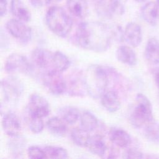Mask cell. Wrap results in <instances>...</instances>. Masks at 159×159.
Wrapping results in <instances>:
<instances>
[{
	"label": "cell",
	"mask_w": 159,
	"mask_h": 159,
	"mask_svg": "<svg viewBox=\"0 0 159 159\" xmlns=\"http://www.w3.org/2000/svg\"><path fill=\"white\" fill-rule=\"evenodd\" d=\"M66 124L60 117H52L47 121L46 125L51 134L56 136L63 137L67 131Z\"/></svg>",
	"instance_id": "603a6c76"
},
{
	"label": "cell",
	"mask_w": 159,
	"mask_h": 159,
	"mask_svg": "<svg viewBox=\"0 0 159 159\" xmlns=\"http://www.w3.org/2000/svg\"><path fill=\"white\" fill-rule=\"evenodd\" d=\"M155 80L156 81V83L158 86V87L159 88V68L157 70L155 75Z\"/></svg>",
	"instance_id": "8d00e7d4"
},
{
	"label": "cell",
	"mask_w": 159,
	"mask_h": 159,
	"mask_svg": "<svg viewBox=\"0 0 159 159\" xmlns=\"http://www.w3.org/2000/svg\"><path fill=\"white\" fill-rule=\"evenodd\" d=\"M66 7L73 16L79 18H84L88 13V5L86 0H66Z\"/></svg>",
	"instance_id": "44dd1931"
},
{
	"label": "cell",
	"mask_w": 159,
	"mask_h": 159,
	"mask_svg": "<svg viewBox=\"0 0 159 159\" xmlns=\"http://www.w3.org/2000/svg\"><path fill=\"white\" fill-rule=\"evenodd\" d=\"M117 60L123 64L128 66H134L137 61V55L130 46L120 45L116 50Z\"/></svg>",
	"instance_id": "ffe728a7"
},
{
	"label": "cell",
	"mask_w": 159,
	"mask_h": 159,
	"mask_svg": "<svg viewBox=\"0 0 159 159\" xmlns=\"http://www.w3.org/2000/svg\"><path fill=\"white\" fill-rule=\"evenodd\" d=\"M70 62L68 58L60 51L53 52L52 68L63 73L70 66Z\"/></svg>",
	"instance_id": "4316f807"
},
{
	"label": "cell",
	"mask_w": 159,
	"mask_h": 159,
	"mask_svg": "<svg viewBox=\"0 0 159 159\" xmlns=\"http://www.w3.org/2000/svg\"><path fill=\"white\" fill-rule=\"evenodd\" d=\"M86 147L93 155L100 157H104L108 149L104 139L99 134L91 136Z\"/></svg>",
	"instance_id": "d6986e66"
},
{
	"label": "cell",
	"mask_w": 159,
	"mask_h": 159,
	"mask_svg": "<svg viewBox=\"0 0 159 159\" xmlns=\"http://www.w3.org/2000/svg\"><path fill=\"white\" fill-rule=\"evenodd\" d=\"M145 57L152 65L159 64V42L155 37L150 38L145 48Z\"/></svg>",
	"instance_id": "7402d4cb"
},
{
	"label": "cell",
	"mask_w": 159,
	"mask_h": 159,
	"mask_svg": "<svg viewBox=\"0 0 159 159\" xmlns=\"http://www.w3.org/2000/svg\"><path fill=\"white\" fill-rule=\"evenodd\" d=\"M8 1L7 0H0V16L2 17L7 11Z\"/></svg>",
	"instance_id": "e575fe53"
},
{
	"label": "cell",
	"mask_w": 159,
	"mask_h": 159,
	"mask_svg": "<svg viewBox=\"0 0 159 159\" xmlns=\"http://www.w3.org/2000/svg\"><path fill=\"white\" fill-rule=\"evenodd\" d=\"M28 115L40 118L48 116L50 108L48 102L42 96L34 93L30 95L27 106Z\"/></svg>",
	"instance_id": "30bf717a"
},
{
	"label": "cell",
	"mask_w": 159,
	"mask_h": 159,
	"mask_svg": "<svg viewBox=\"0 0 159 159\" xmlns=\"http://www.w3.org/2000/svg\"><path fill=\"white\" fill-rule=\"evenodd\" d=\"M2 127L5 134L11 137L19 136L22 125L18 116L12 111L4 114L2 119Z\"/></svg>",
	"instance_id": "8fae6325"
},
{
	"label": "cell",
	"mask_w": 159,
	"mask_h": 159,
	"mask_svg": "<svg viewBox=\"0 0 159 159\" xmlns=\"http://www.w3.org/2000/svg\"><path fill=\"white\" fill-rule=\"evenodd\" d=\"M66 91L73 96H81L87 93L84 75H75L73 76L69 81H66Z\"/></svg>",
	"instance_id": "5bb4252c"
},
{
	"label": "cell",
	"mask_w": 159,
	"mask_h": 159,
	"mask_svg": "<svg viewBox=\"0 0 159 159\" xmlns=\"http://www.w3.org/2000/svg\"><path fill=\"white\" fill-rule=\"evenodd\" d=\"M89 133L82 127L75 128L71 132V138L76 145L86 147L91 137Z\"/></svg>",
	"instance_id": "484cf974"
},
{
	"label": "cell",
	"mask_w": 159,
	"mask_h": 159,
	"mask_svg": "<svg viewBox=\"0 0 159 159\" xmlns=\"http://www.w3.org/2000/svg\"><path fill=\"white\" fill-rule=\"evenodd\" d=\"M28 125L30 130L34 134L40 133L44 127L43 118L31 116L29 115Z\"/></svg>",
	"instance_id": "f546056e"
},
{
	"label": "cell",
	"mask_w": 159,
	"mask_h": 159,
	"mask_svg": "<svg viewBox=\"0 0 159 159\" xmlns=\"http://www.w3.org/2000/svg\"><path fill=\"white\" fill-rule=\"evenodd\" d=\"M53 52L42 48H36L32 53L33 65L39 69L44 70L52 68Z\"/></svg>",
	"instance_id": "7c38bea8"
},
{
	"label": "cell",
	"mask_w": 159,
	"mask_h": 159,
	"mask_svg": "<svg viewBox=\"0 0 159 159\" xmlns=\"http://www.w3.org/2000/svg\"><path fill=\"white\" fill-rule=\"evenodd\" d=\"M96 10L100 17L109 19L115 16L122 15L125 7L121 0H106L97 2Z\"/></svg>",
	"instance_id": "9c48e42d"
},
{
	"label": "cell",
	"mask_w": 159,
	"mask_h": 159,
	"mask_svg": "<svg viewBox=\"0 0 159 159\" xmlns=\"http://www.w3.org/2000/svg\"><path fill=\"white\" fill-rule=\"evenodd\" d=\"M145 137L154 143H159V124L153 120L144 126Z\"/></svg>",
	"instance_id": "83f0119b"
},
{
	"label": "cell",
	"mask_w": 159,
	"mask_h": 159,
	"mask_svg": "<svg viewBox=\"0 0 159 159\" xmlns=\"http://www.w3.org/2000/svg\"><path fill=\"white\" fill-rule=\"evenodd\" d=\"M45 22L48 28L60 37H66L73 28V20L65 10L58 6L48 8L45 14Z\"/></svg>",
	"instance_id": "3957f363"
},
{
	"label": "cell",
	"mask_w": 159,
	"mask_h": 159,
	"mask_svg": "<svg viewBox=\"0 0 159 159\" xmlns=\"http://www.w3.org/2000/svg\"><path fill=\"white\" fill-rule=\"evenodd\" d=\"M153 119L151 102L143 94H137L135 97V105L129 117L131 124L135 128H140L153 120Z\"/></svg>",
	"instance_id": "277c9868"
},
{
	"label": "cell",
	"mask_w": 159,
	"mask_h": 159,
	"mask_svg": "<svg viewBox=\"0 0 159 159\" xmlns=\"http://www.w3.org/2000/svg\"><path fill=\"white\" fill-rule=\"evenodd\" d=\"M7 32L15 39L22 43H28L32 37V29L22 22L17 19H9L6 24Z\"/></svg>",
	"instance_id": "ba28073f"
},
{
	"label": "cell",
	"mask_w": 159,
	"mask_h": 159,
	"mask_svg": "<svg viewBox=\"0 0 159 159\" xmlns=\"http://www.w3.org/2000/svg\"><path fill=\"white\" fill-rule=\"evenodd\" d=\"M112 30L100 22H82L77 27L75 39L82 48L95 52H103L111 45Z\"/></svg>",
	"instance_id": "6da1fadb"
},
{
	"label": "cell",
	"mask_w": 159,
	"mask_h": 159,
	"mask_svg": "<svg viewBox=\"0 0 159 159\" xmlns=\"http://www.w3.org/2000/svg\"><path fill=\"white\" fill-rule=\"evenodd\" d=\"M1 89L2 96L6 102H15L22 95L24 86L17 78L9 76L1 81Z\"/></svg>",
	"instance_id": "52a82bcc"
},
{
	"label": "cell",
	"mask_w": 159,
	"mask_h": 159,
	"mask_svg": "<svg viewBox=\"0 0 159 159\" xmlns=\"http://www.w3.org/2000/svg\"><path fill=\"white\" fill-rule=\"evenodd\" d=\"M31 5L37 8L42 7L50 4L60 2L62 0H29Z\"/></svg>",
	"instance_id": "d6a6232c"
},
{
	"label": "cell",
	"mask_w": 159,
	"mask_h": 159,
	"mask_svg": "<svg viewBox=\"0 0 159 159\" xmlns=\"http://www.w3.org/2000/svg\"><path fill=\"white\" fill-rule=\"evenodd\" d=\"M141 15L143 19L152 26L156 25L159 21V11L156 2L150 1L145 3L141 8Z\"/></svg>",
	"instance_id": "2e32d148"
},
{
	"label": "cell",
	"mask_w": 159,
	"mask_h": 159,
	"mask_svg": "<svg viewBox=\"0 0 159 159\" xmlns=\"http://www.w3.org/2000/svg\"><path fill=\"white\" fill-rule=\"evenodd\" d=\"M5 71L11 75L29 74L32 71L33 67L28 59L22 54L14 53L7 58L5 65Z\"/></svg>",
	"instance_id": "8992f818"
},
{
	"label": "cell",
	"mask_w": 159,
	"mask_h": 159,
	"mask_svg": "<svg viewBox=\"0 0 159 159\" xmlns=\"http://www.w3.org/2000/svg\"><path fill=\"white\" fill-rule=\"evenodd\" d=\"M119 152L115 148H108L106 155H108V156L107 157V158H117V155H119Z\"/></svg>",
	"instance_id": "d590c367"
},
{
	"label": "cell",
	"mask_w": 159,
	"mask_h": 159,
	"mask_svg": "<svg viewBox=\"0 0 159 159\" xmlns=\"http://www.w3.org/2000/svg\"><path fill=\"white\" fill-rule=\"evenodd\" d=\"M124 40L132 47H138L142 40V32L140 25L134 22H129L124 30Z\"/></svg>",
	"instance_id": "4fadbf2b"
},
{
	"label": "cell",
	"mask_w": 159,
	"mask_h": 159,
	"mask_svg": "<svg viewBox=\"0 0 159 159\" xmlns=\"http://www.w3.org/2000/svg\"><path fill=\"white\" fill-rule=\"evenodd\" d=\"M27 155L30 158L42 159L46 158L44 149L35 145H32L28 148Z\"/></svg>",
	"instance_id": "1f68e13d"
},
{
	"label": "cell",
	"mask_w": 159,
	"mask_h": 159,
	"mask_svg": "<svg viewBox=\"0 0 159 159\" xmlns=\"http://www.w3.org/2000/svg\"><path fill=\"white\" fill-rule=\"evenodd\" d=\"M97 2H99V1H106V0H95Z\"/></svg>",
	"instance_id": "ab89813d"
},
{
	"label": "cell",
	"mask_w": 159,
	"mask_h": 159,
	"mask_svg": "<svg viewBox=\"0 0 159 159\" xmlns=\"http://www.w3.org/2000/svg\"><path fill=\"white\" fill-rule=\"evenodd\" d=\"M156 4H157V7H158V11H159V0H156Z\"/></svg>",
	"instance_id": "f35d334b"
},
{
	"label": "cell",
	"mask_w": 159,
	"mask_h": 159,
	"mask_svg": "<svg viewBox=\"0 0 159 159\" xmlns=\"http://www.w3.org/2000/svg\"><path fill=\"white\" fill-rule=\"evenodd\" d=\"M87 93L94 99H98L106 92L109 83L108 71L102 66L92 65L84 74Z\"/></svg>",
	"instance_id": "7a4b0ae2"
},
{
	"label": "cell",
	"mask_w": 159,
	"mask_h": 159,
	"mask_svg": "<svg viewBox=\"0 0 159 159\" xmlns=\"http://www.w3.org/2000/svg\"><path fill=\"white\" fill-rule=\"evenodd\" d=\"M60 117L68 124H75L80 117L79 110L73 106H65L59 109Z\"/></svg>",
	"instance_id": "cb8c5ba5"
},
{
	"label": "cell",
	"mask_w": 159,
	"mask_h": 159,
	"mask_svg": "<svg viewBox=\"0 0 159 159\" xmlns=\"http://www.w3.org/2000/svg\"><path fill=\"white\" fill-rule=\"evenodd\" d=\"M109 137L111 142L120 148L127 147L132 142L130 135L125 130L117 127L110 129Z\"/></svg>",
	"instance_id": "9a60e30c"
},
{
	"label": "cell",
	"mask_w": 159,
	"mask_h": 159,
	"mask_svg": "<svg viewBox=\"0 0 159 159\" xmlns=\"http://www.w3.org/2000/svg\"><path fill=\"white\" fill-rule=\"evenodd\" d=\"M81 127L91 132L94 131L98 126L99 121L97 117L88 111H83L80 117Z\"/></svg>",
	"instance_id": "d4e9b609"
},
{
	"label": "cell",
	"mask_w": 159,
	"mask_h": 159,
	"mask_svg": "<svg viewBox=\"0 0 159 159\" xmlns=\"http://www.w3.org/2000/svg\"><path fill=\"white\" fill-rule=\"evenodd\" d=\"M11 138H12L13 140L10 141L9 144L11 151L14 155L21 154L25 144L24 140L20 137V135Z\"/></svg>",
	"instance_id": "4dcf8cb0"
},
{
	"label": "cell",
	"mask_w": 159,
	"mask_h": 159,
	"mask_svg": "<svg viewBox=\"0 0 159 159\" xmlns=\"http://www.w3.org/2000/svg\"><path fill=\"white\" fill-rule=\"evenodd\" d=\"M100 99L102 106L110 112H114L120 108V99L117 93L114 90H106Z\"/></svg>",
	"instance_id": "e0dca14e"
},
{
	"label": "cell",
	"mask_w": 159,
	"mask_h": 159,
	"mask_svg": "<svg viewBox=\"0 0 159 159\" xmlns=\"http://www.w3.org/2000/svg\"><path fill=\"white\" fill-rule=\"evenodd\" d=\"M46 158H66L68 157L66 150L61 147L46 146L44 148Z\"/></svg>",
	"instance_id": "f1b7e54d"
},
{
	"label": "cell",
	"mask_w": 159,
	"mask_h": 159,
	"mask_svg": "<svg viewBox=\"0 0 159 159\" xmlns=\"http://www.w3.org/2000/svg\"><path fill=\"white\" fill-rule=\"evenodd\" d=\"M61 73L55 69L44 70L42 73L43 84L53 94L61 95L66 91V80Z\"/></svg>",
	"instance_id": "5b68a950"
},
{
	"label": "cell",
	"mask_w": 159,
	"mask_h": 159,
	"mask_svg": "<svg viewBox=\"0 0 159 159\" xmlns=\"http://www.w3.org/2000/svg\"><path fill=\"white\" fill-rule=\"evenodd\" d=\"M124 157L125 158H143L145 157L140 151L135 148H130L125 152Z\"/></svg>",
	"instance_id": "836d02e7"
},
{
	"label": "cell",
	"mask_w": 159,
	"mask_h": 159,
	"mask_svg": "<svg viewBox=\"0 0 159 159\" xmlns=\"http://www.w3.org/2000/svg\"><path fill=\"white\" fill-rule=\"evenodd\" d=\"M134 1H135L137 2H144L147 1V0H134Z\"/></svg>",
	"instance_id": "74e56055"
},
{
	"label": "cell",
	"mask_w": 159,
	"mask_h": 159,
	"mask_svg": "<svg viewBox=\"0 0 159 159\" xmlns=\"http://www.w3.org/2000/svg\"><path fill=\"white\" fill-rule=\"evenodd\" d=\"M10 10L13 16L18 20L26 23L31 19L30 11L22 0H11Z\"/></svg>",
	"instance_id": "ac0fdd59"
}]
</instances>
